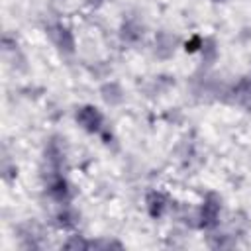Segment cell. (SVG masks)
<instances>
[{
  "label": "cell",
  "mask_w": 251,
  "mask_h": 251,
  "mask_svg": "<svg viewBox=\"0 0 251 251\" xmlns=\"http://www.w3.org/2000/svg\"><path fill=\"white\" fill-rule=\"evenodd\" d=\"M78 120H80L82 127H86V129H90V131L98 129V126H100V122H102L100 114H98L94 108H82V110L78 112Z\"/></svg>",
  "instance_id": "6da1fadb"
},
{
  "label": "cell",
  "mask_w": 251,
  "mask_h": 251,
  "mask_svg": "<svg viewBox=\"0 0 251 251\" xmlns=\"http://www.w3.org/2000/svg\"><path fill=\"white\" fill-rule=\"evenodd\" d=\"M147 204H149V212H151L153 216H159V214L163 212V208H165V200H163V194H159V192H153V194L147 198Z\"/></svg>",
  "instance_id": "7a4b0ae2"
}]
</instances>
